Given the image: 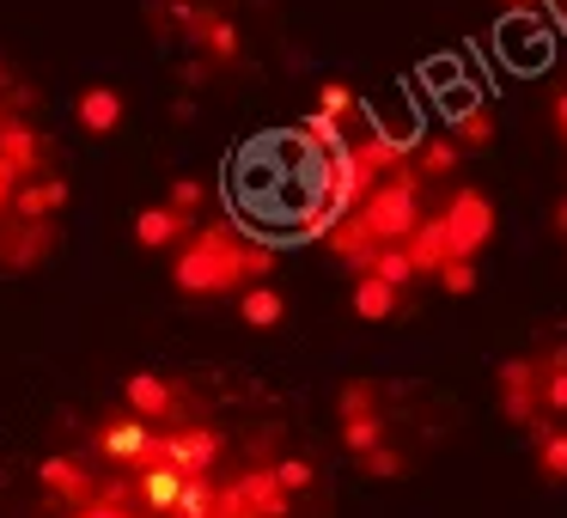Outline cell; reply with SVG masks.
Returning <instances> with one entry per match:
<instances>
[{
  "instance_id": "cell-1",
  "label": "cell",
  "mask_w": 567,
  "mask_h": 518,
  "mask_svg": "<svg viewBox=\"0 0 567 518\" xmlns=\"http://www.w3.org/2000/svg\"><path fill=\"white\" fill-rule=\"evenodd\" d=\"M275 274V245L238 232L233 220H214L202 232H189L177 245V262H172V281L177 293L189 299H214V293H245V287L269 281Z\"/></svg>"
},
{
  "instance_id": "cell-2",
  "label": "cell",
  "mask_w": 567,
  "mask_h": 518,
  "mask_svg": "<svg viewBox=\"0 0 567 518\" xmlns=\"http://www.w3.org/2000/svg\"><path fill=\"white\" fill-rule=\"evenodd\" d=\"M440 220H445V238H452V257H457V262H476L482 250L494 245V226H501V214H494V201L482 196L476 184H457L452 196H445Z\"/></svg>"
},
{
  "instance_id": "cell-3",
  "label": "cell",
  "mask_w": 567,
  "mask_h": 518,
  "mask_svg": "<svg viewBox=\"0 0 567 518\" xmlns=\"http://www.w3.org/2000/svg\"><path fill=\"white\" fill-rule=\"evenodd\" d=\"M494 391H501V415L513 421V427H537L543 421V366L530 354H506L501 366H494Z\"/></svg>"
},
{
  "instance_id": "cell-4",
  "label": "cell",
  "mask_w": 567,
  "mask_h": 518,
  "mask_svg": "<svg viewBox=\"0 0 567 518\" xmlns=\"http://www.w3.org/2000/svg\"><path fill=\"white\" fill-rule=\"evenodd\" d=\"M336 421H342V445L354 457H367L372 445H384V415H379V384L372 379H348L336 396Z\"/></svg>"
},
{
  "instance_id": "cell-5",
  "label": "cell",
  "mask_w": 567,
  "mask_h": 518,
  "mask_svg": "<svg viewBox=\"0 0 567 518\" xmlns=\"http://www.w3.org/2000/svg\"><path fill=\"white\" fill-rule=\"evenodd\" d=\"M38 481H43V494H50V500H62L68 512H80V506L99 500V481H104V476L86 464V457L55 452V457H43V464H38Z\"/></svg>"
},
{
  "instance_id": "cell-6",
  "label": "cell",
  "mask_w": 567,
  "mask_h": 518,
  "mask_svg": "<svg viewBox=\"0 0 567 518\" xmlns=\"http://www.w3.org/2000/svg\"><path fill=\"white\" fill-rule=\"evenodd\" d=\"M55 238H62V226H55V220H13V226H7V238H0V269L31 274L55 250Z\"/></svg>"
},
{
  "instance_id": "cell-7",
  "label": "cell",
  "mask_w": 567,
  "mask_h": 518,
  "mask_svg": "<svg viewBox=\"0 0 567 518\" xmlns=\"http://www.w3.org/2000/svg\"><path fill=\"white\" fill-rule=\"evenodd\" d=\"M123 415L147 421V427L159 433L165 421L177 415V384L165 379V372H135V379L123 384Z\"/></svg>"
},
{
  "instance_id": "cell-8",
  "label": "cell",
  "mask_w": 567,
  "mask_h": 518,
  "mask_svg": "<svg viewBox=\"0 0 567 518\" xmlns=\"http://www.w3.org/2000/svg\"><path fill=\"white\" fill-rule=\"evenodd\" d=\"M226 488H233V500L245 506L250 518H287V512H293V494H287L281 481H275V469H269V464H250L245 476L226 481Z\"/></svg>"
},
{
  "instance_id": "cell-9",
  "label": "cell",
  "mask_w": 567,
  "mask_h": 518,
  "mask_svg": "<svg viewBox=\"0 0 567 518\" xmlns=\"http://www.w3.org/2000/svg\"><path fill=\"white\" fill-rule=\"evenodd\" d=\"M147 439H153V427H147V421H135V415H123V408H116V415H104L99 427H92V445H99V457H111L116 469L135 464Z\"/></svg>"
},
{
  "instance_id": "cell-10",
  "label": "cell",
  "mask_w": 567,
  "mask_h": 518,
  "mask_svg": "<svg viewBox=\"0 0 567 518\" xmlns=\"http://www.w3.org/2000/svg\"><path fill=\"white\" fill-rule=\"evenodd\" d=\"M403 257H409V269H415V281H433V274L452 262V238H445L440 214H421V226L403 238Z\"/></svg>"
},
{
  "instance_id": "cell-11",
  "label": "cell",
  "mask_w": 567,
  "mask_h": 518,
  "mask_svg": "<svg viewBox=\"0 0 567 518\" xmlns=\"http://www.w3.org/2000/svg\"><path fill=\"white\" fill-rule=\"evenodd\" d=\"M74 123H80V135H116L123 128V92L116 86H80V99H74Z\"/></svg>"
},
{
  "instance_id": "cell-12",
  "label": "cell",
  "mask_w": 567,
  "mask_h": 518,
  "mask_svg": "<svg viewBox=\"0 0 567 518\" xmlns=\"http://www.w3.org/2000/svg\"><path fill=\"white\" fill-rule=\"evenodd\" d=\"M62 208H68V184H62V177H50V172L13 189V220H55Z\"/></svg>"
},
{
  "instance_id": "cell-13",
  "label": "cell",
  "mask_w": 567,
  "mask_h": 518,
  "mask_svg": "<svg viewBox=\"0 0 567 518\" xmlns=\"http://www.w3.org/2000/svg\"><path fill=\"white\" fill-rule=\"evenodd\" d=\"M189 232H196V226L177 220L165 201H159V208H141V214H135V245H141V250H177Z\"/></svg>"
},
{
  "instance_id": "cell-14",
  "label": "cell",
  "mask_w": 567,
  "mask_h": 518,
  "mask_svg": "<svg viewBox=\"0 0 567 518\" xmlns=\"http://www.w3.org/2000/svg\"><path fill=\"white\" fill-rule=\"evenodd\" d=\"M281 318H287V293H281V287L257 281V287L238 293V323H245V330H281Z\"/></svg>"
},
{
  "instance_id": "cell-15",
  "label": "cell",
  "mask_w": 567,
  "mask_h": 518,
  "mask_svg": "<svg viewBox=\"0 0 567 518\" xmlns=\"http://www.w3.org/2000/svg\"><path fill=\"white\" fill-rule=\"evenodd\" d=\"M287 141H293V153H306V159H336V153L348 147V128H342V123H330V116H318V111H311L306 123H299L293 135H287Z\"/></svg>"
},
{
  "instance_id": "cell-16",
  "label": "cell",
  "mask_w": 567,
  "mask_h": 518,
  "mask_svg": "<svg viewBox=\"0 0 567 518\" xmlns=\"http://www.w3.org/2000/svg\"><path fill=\"white\" fill-rule=\"evenodd\" d=\"M457 141L452 135H421L415 141V159H409V172L421 177V184H440V177H457Z\"/></svg>"
},
{
  "instance_id": "cell-17",
  "label": "cell",
  "mask_w": 567,
  "mask_h": 518,
  "mask_svg": "<svg viewBox=\"0 0 567 518\" xmlns=\"http://www.w3.org/2000/svg\"><path fill=\"white\" fill-rule=\"evenodd\" d=\"M494 135H501V123H494L488 104H457V111H452V141H457V153L494 147Z\"/></svg>"
},
{
  "instance_id": "cell-18",
  "label": "cell",
  "mask_w": 567,
  "mask_h": 518,
  "mask_svg": "<svg viewBox=\"0 0 567 518\" xmlns=\"http://www.w3.org/2000/svg\"><path fill=\"white\" fill-rule=\"evenodd\" d=\"M396 311H403V293L384 287V281H372V274H360V281H354V318L384 323V318H396Z\"/></svg>"
},
{
  "instance_id": "cell-19",
  "label": "cell",
  "mask_w": 567,
  "mask_h": 518,
  "mask_svg": "<svg viewBox=\"0 0 567 518\" xmlns=\"http://www.w3.org/2000/svg\"><path fill=\"white\" fill-rule=\"evenodd\" d=\"M530 439H537V469L549 481H567V427H555L549 415L530 427Z\"/></svg>"
},
{
  "instance_id": "cell-20",
  "label": "cell",
  "mask_w": 567,
  "mask_h": 518,
  "mask_svg": "<svg viewBox=\"0 0 567 518\" xmlns=\"http://www.w3.org/2000/svg\"><path fill=\"white\" fill-rule=\"evenodd\" d=\"M318 116H330V123L348 128L360 116V92L348 86V80H323V86H318Z\"/></svg>"
},
{
  "instance_id": "cell-21",
  "label": "cell",
  "mask_w": 567,
  "mask_h": 518,
  "mask_svg": "<svg viewBox=\"0 0 567 518\" xmlns=\"http://www.w3.org/2000/svg\"><path fill=\"white\" fill-rule=\"evenodd\" d=\"M336 220H342V214H336L323 196H306V201H299V214H293V238H318V245H323V238L336 232Z\"/></svg>"
},
{
  "instance_id": "cell-22",
  "label": "cell",
  "mask_w": 567,
  "mask_h": 518,
  "mask_svg": "<svg viewBox=\"0 0 567 518\" xmlns=\"http://www.w3.org/2000/svg\"><path fill=\"white\" fill-rule=\"evenodd\" d=\"M360 274H372V281H384V287H396V293H403V287H415V269H409V257H403V245H391V250H379V257L367 262V269Z\"/></svg>"
},
{
  "instance_id": "cell-23",
  "label": "cell",
  "mask_w": 567,
  "mask_h": 518,
  "mask_svg": "<svg viewBox=\"0 0 567 518\" xmlns=\"http://www.w3.org/2000/svg\"><path fill=\"white\" fill-rule=\"evenodd\" d=\"M165 208H172L177 220L196 226V214L208 208V189H202V177H172V196H165Z\"/></svg>"
},
{
  "instance_id": "cell-24",
  "label": "cell",
  "mask_w": 567,
  "mask_h": 518,
  "mask_svg": "<svg viewBox=\"0 0 567 518\" xmlns=\"http://www.w3.org/2000/svg\"><path fill=\"white\" fill-rule=\"evenodd\" d=\"M360 476H372V481H403V476H409V457L391 452V445H372V452L360 457Z\"/></svg>"
},
{
  "instance_id": "cell-25",
  "label": "cell",
  "mask_w": 567,
  "mask_h": 518,
  "mask_svg": "<svg viewBox=\"0 0 567 518\" xmlns=\"http://www.w3.org/2000/svg\"><path fill=\"white\" fill-rule=\"evenodd\" d=\"M269 469L287 494H306L311 481H318V464H311V457H281V464H269Z\"/></svg>"
},
{
  "instance_id": "cell-26",
  "label": "cell",
  "mask_w": 567,
  "mask_h": 518,
  "mask_svg": "<svg viewBox=\"0 0 567 518\" xmlns=\"http://www.w3.org/2000/svg\"><path fill=\"white\" fill-rule=\"evenodd\" d=\"M433 281H440L452 299H470V293H476V262H457V257H452L440 274H433Z\"/></svg>"
},
{
  "instance_id": "cell-27",
  "label": "cell",
  "mask_w": 567,
  "mask_h": 518,
  "mask_svg": "<svg viewBox=\"0 0 567 518\" xmlns=\"http://www.w3.org/2000/svg\"><path fill=\"white\" fill-rule=\"evenodd\" d=\"M543 408L567 415V372H543Z\"/></svg>"
},
{
  "instance_id": "cell-28",
  "label": "cell",
  "mask_w": 567,
  "mask_h": 518,
  "mask_svg": "<svg viewBox=\"0 0 567 518\" xmlns=\"http://www.w3.org/2000/svg\"><path fill=\"white\" fill-rule=\"evenodd\" d=\"M555 128H561V141H567V86L555 92Z\"/></svg>"
},
{
  "instance_id": "cell-29",
  "label": "cell",
  "mask_w": 567,
  "mask_h": 518,
  "mask_svg": "<svg viewBox=\"0 0 567 518\" xmlns=\"http://www.w3.org/2000/svg\"><path fill=\"white\" fill-rule=\"evenodd\" d=\"M555 232H567V196L555 201Z\"/></svg>"
},
{
  "instance_id": "cell-30",
  "label": "cell",
  "mask_w": 567,
  "mask_h": 518,
  "mask_svg": "<svg viewBox=\"0 0 567 518\" xmlns=\"http://www.w3.org/2000/svg\"><path fill=\"white\" fill-rule=\"evenodd\" d=\"M506 7H530V0H506Z\"/></svg>"
}]
</instances>
